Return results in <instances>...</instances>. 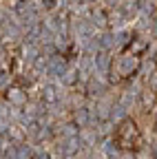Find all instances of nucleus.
I'll list each match as a JSON object with an SVG mask.
<instances>
[{"label": "nucleus", "mask_w": 157, "mask_h": 159, "mask_svg": "<svg viewBox=\"0 0 157 159\" xmlns=\"http://www.w3.org/2000/svg\"><path fill=\"white\" fill-rule=\"evenodd\" d=\"M146 51V42L142 38H133L131 42L113 57V64H111V80L113 82H126L131 80L137 69L142 64V53Z\"/></svg>", "instance_id": "f257e3e1"}, {"label": "nucleus", "mask_w": 157, "mask_h": 159, "mask_svg": "<svg viewBox=\"0 0 157 159\" xmlns=\"http://www.w3.org/2000/svg\"><path fill=\"white\" fill-rule=\"evenodd\" d=\"M113 142L120 150H128V152H135V150H140L144 146L142 130H140V126H137V122L133 117H124L122 122L115 126Z\"/></svg>", "instance_id": "f03ea898"}, {"label": "nucleus", "mask_w": 157, "mask_h": 159, "mask_svg": "<svg viewBox=\"0 0 157 159\" xmlns=\"http://www.w3.org/2000/svg\"><path fill=\"white\" fill-rule=\"evenodd\" d=\"M146 91L157 95V69H153V75L148 73V80H146Z\"/></svg>", "instance_id": "7ed1b4c3"}, {"label": "nucleus", "mask_w": 157, "mask_h": 159, "mask_svg": "<svg viewBox=\"0 0 157 159\" xmlns=\"http://www.w3.org/2000/svg\"><path fill=\"white\" fill-rule=\"evenodd\" d=\"M153 66L157 69V53H155V60H153Z\"/></svg>", "instance_id": "20e7f679"}]
</instances>
